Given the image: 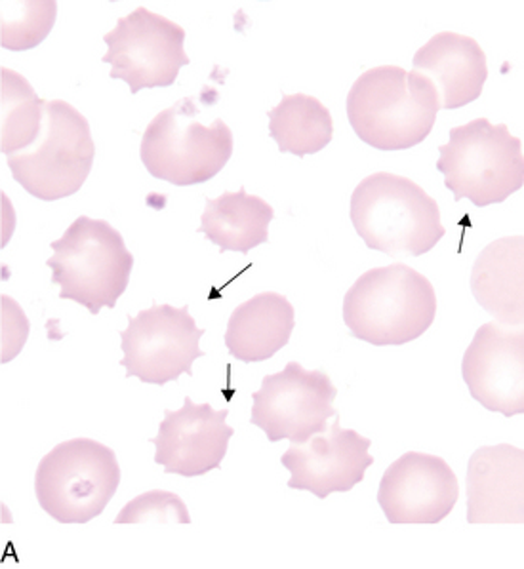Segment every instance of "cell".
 <instances>
[{"mask_svg": "<svg viewBox=\"0 0 524 569\" xmlns=\"http://www.w3.org/2000/svg\"><path fill=\"white\" fill-rule=\"evenodd\" d=\"M441 111L437 90L403 67H372L347 93V119L360 141L378 151H406L427 140Z\"/></svg>", "mask_w": 524, "mask_h": 569, "instance_id": "6da1fadb", "label": "cell"}, {"mask_svg": "<svg viewBox=\"0 0 524 569\" xmlns=\"http://www.w3.org/2000/svg\"><path fill=\"white\" fill-rule=\"evenodd\" d=\"M352 221L370 250L389 258H419L443 240L437 200L397 173L376 172L363 179L352 194Z\"/></svg>", "mask_w": 524, "mask_h": 569, "instance_id": "7a4b0ae2", "label": "cell"}, {"mask_svg": "<svg viewBox=\"0 0 524 569\" xmlns=\"http://www.w3.org/2000/svg\"><path fill=\"white\" fill-rule=\"evenodd\" d=\"M435 317V288L405 263L366 271L344 298V322L353 338L374 347L411 343L432 328Z\"/></svg>", "mask_w": 524, "mask_h": 569, "instance_id": "3957f363", "label": "cell"}, {"mask_svg": "<svg viewBox=\"0 0 524 569\" xmlns=\"http://www.w3.org/2000/svg\"><path fill=\"white\" fill-rule=\"evenodd\" d=\"M47 266L60 299L87 307L92 315L115 309L130 284L134 256L115 227L103 219L80 216L61 239L53 240Z\"/></svg>", "mask_w": 524, "mask_h": 569, "instance_id": "277c9868", "label": "cell"}, {"mask_svg": "<svg viewBox=\"0 0 524 569\" xmlns=\"http://www.w3.org/2000/svg\"><path fill=\"white\" fill-rule=\"evenodd\" d=\"M438 172L454 200H472L477 208L500 204L524 186L523 141L507 124L475 119L451 130V140L438 147Z\"/></svg>", "mask_w": 524, "mask_h": 569, "instance_id": "5b68a950", "label": "cell"}, {"mask_svg": "<svg viewBox=\"0 0 524 569\" xmlns=\"http://www.w3.org/2000/svg\"><path fill=\"white\" fill-rule=\"evenodd\" d=\"M233 147L231 128L221 119L205 127L192 98H184L147 124L140 157L154 178L178 187L200 186L226 168Z\"/></svg>", "mask_w": 524, "mask_h": 569, "instance_id": "8992f818", "label": "cell"}, {"mask_svg": "<svg viewBox=\"0 0 524 569\" xmlns=\"http://www.w3.org/2000/svg\"><path fill=\"white\" fill-rule=\"evenodd\" d=\"M119 486L115 451L90 438L58 443L34 472L40 509L60 523H87L100 517Z\"/></svg>", "mask_w": 524, "mask_h": 569, "instance_id": "52a82bcc", "label": "cell"}, {"mask_svg": "<svg viewBox=\"0 0 524 569\" xmlns=\"http://www.w3.org/2000/svg\"><path fill=\"white\" fill-rule=\"evenodd\" d=\"M96 159L87 117L63 100L47 101L33 146L8 157L13 179L39 200L67 199L85 186Z\"/></svg>", "mask_w": 524, "mask_h": 569, "instance_id": "ba28073f", "label": "cell"}, {"mask_svg": "<svg viewBox=\"0 0 524 569\" xmlns=\"http://www.w3.org/2000/svg\"><path fill=\"white\" fill-rule=\"evenodd\" d=\"M186 37L176 21L138 7L103 37L107 53L101 61L111 66V79L125 80L132 93L172 87L179 69L191 63Z\"/></svg>", "mask_w": 524, "mask_h": 569, "instance_id": "9c48e42d", "label": "cell"}, {"mask_svg": "<svg viewBox=\"0 0 524 569\" xmlns=\"http://www.w3.org/2000/svg\"><path fill=\"white\" fill-rule=\"evenodd\" d=\"M200 330L189 307L154 303L136 317H128L127 330L120 331V349L128 378L141 383L167 385L184 373L192 376V362L205 357Z\"/></svg>", "mask_w": 524, "mask_h": 569, "instance_id": "30bf717a", "label": "cell"}, {"mask_svg": "<svg viewBox=\"0 0 524 569\" xmlns=\"http://www.w3.org/2000/svg\"><path fill=\"white\" fill-rule=\"evenodd\" d=\"M336 397L338 389L328 373L288 362L285 370L266 376L259 391L254 392L250 423L264 430L269 442L304 443L326 430L328 419L338 416Z\"/></svg>", "mask_w": 524, "mask_h": 569, "instance_id": "8fae6325", "label": "cell"}, {"mask_svg": "<svg viewBox=\"0 0 524 569\" xmlns=\"http://www.w3.org/2000/svg\"><path fill=\"white\" fill-rule=\"evenodd\" d=\"M459 483L443 457L408 451L385 470L378 503L387 522H443L458 503Z\"/></svg>", "mask_w": 524, "mask_h": 569, "instance_id": "7c38bea8", "label": "cell"}, {"mask_svg": "<svg viewBox=\"0 0 524 569\" xmlns=\"http://www.w3.org/2000/svg\"><path fill=\"white\" fill-rule=\"evenodd\" d=\"M462 378L485 410L505 418L524 413V331L481 326L462 358Z\"/></svg>", "mask_w": 524, "mask_h": 569, "instance_id": "4fadbf2b", "label": "cell"}, {"mask_svg": "<svg viewBox=\"0 0 524 569\" xmlns=\"http://www.w3.org/2000/svg\"><path fill=\"white\" fill-rule=\"evenodd\" d=\"M370 446V438L344 429L336 416V423L330 425L328 432L304 443H290L280 457L283 467L293 475L288 488L312 491L319 499L336 491H352L374 465Z\"/></svg>", "mask_w": 524, "mask_h": 569, "instance_id": "5bb4252c", "label": "cell"}, {"mask_svg": "<svg viewBox=\"0 0 524 569\" xmlns=\"http://www.w3.org/2000/svg\"><path fill=\"white\" fill-rule=\"evenodd\" d=\"M229 410H214L210 405H195L186 397L184 408L165 410L155 446V463L167 475L202 477L221 467L235 430L226 423Z\"/></svg>", "mask_w": 524, "mask_h": 569, "instance_id": "9a60e30c", "label": "cell"}, {"mask_svg": "<svg viewBox=\"0 0 524 569\" xmlns=\"http://www.w3.org/2000/svg\"><path fill=\"white\" fill-rule=\"evenodd\" d=\"M467 522H524V451L483 446L467 465Z\"/></svg>", "mask_w": 524, "mask_h": 569, "instance_id": "2e32d148", "label": "cell"}, {"mask_svg": "<svg viewBox=\"0 0 524 569\" xmlns=\"http://www.w3.org/2000/svg\"><path fill=\"white\" fill-rule=\"evenodd\" d=\"M414 71L424 74L437 90L441 109L452 111L477 101L488 79L486 53L467 34L443 31L419 48Z\"/></svg>", "mask_w": 524, "mask_h": 569, "instance_id": "e0dca14e", "label": "cell"}, {"mask_svg": "<svg viewBox=\"0 0 524 569\" xmlns=\"http://www.w3.org/2000/svg\"><path fill=\"white\" fill-rule=\"evenodd\" d=\"M294 326L293 303L277 291H264L231 312L226 330L227 352L246 365L266 362L288 345Z\"/></svg>", "mask_w": 524, "mask_h": 569, "instance_id": "ac0fdd59", "label": "cell"}, {"mask_svg": "<svg viewBox=\"0 0 524 569\" xmlns=\"http://www.w3.org/2000/svg\"><path fill=\"white\" fill-rule=\"evenodd\" d=\"M523 237H505L486 246L473 266V296L498 325L523 326Z\"/></svg>", "mask_w": 524, "mask_h": 569, "instance_id": "d6986e66", "label": "cell"}, {"mask_svg": "<svg viewBox=\"0 0 524 569\" xmlns=\"http://www.w3.org/2000/svg\"><path fill=\"white\" fill-rule=\"evenodd\" d=\"M275 210L266 200L248 194L245 187L226 191L218 199H206L199 232L219 246V252L248 253L269 242V226Z\"/></svg>", "mask_w": 524, "mask_h": 569, "instance_id": "ffe728a7", "label": "cell"}, {"mask_svg": "<svg viewBox=\"0 0 524 569\" xmlns=\"http://www.w3.org/2000/svg\"><path fill=\"white\" fill-rule=\"evenodd\" d=\"M269 136L280 152L307 157L323 151L334 136L333 114L325 103L307 93H285L267 113Z\"/></svg>", "mask_w": 524, "mask_h": 569, "instance_id": "44dd1931", "label": "cell"}, {"mask_svg": "<svg viewBox=\"0 0 524 569\" xmlns=\"http://www.w3.org/2000/svg\"><path fill=\"white\" fill-rule=\"evenodd\" d=\"M2 141L4 154H16L33 146L42 130L47 101L40 100L33 87L8 67H2Z\"/></svg>", "mask_w": 524, "mask_h": 569, "instance_id": "7402d4cb", "label": "cell"}, {"mask_svg": "<svg viewBox=\"0 0 524 569\" xmlns=\"http://www.w3.org/2000/svg\"><path fill=\"white\" fill-rule=\"evenodd\" d=\"M18 8L20 13H13L2 4V47L13 52L39 47L58 13L56 2H18Z\"/></svg>", "mask_w": 524, "mask_h": 569, "instance_id": "603a6c76", "label": "cell"}, {"mask_svg": "<svg viewBox=\"0 0 524 569\" xmlns=\"http://www.w3.org/2000/svg\"><path fill=\"white\" fill-rule=\"evenodd\" d=\"M115 523H191L181 497L172 491L151 490L120 509Z\"/></svg>", "mask_w": 524, "mask_h": 569, "instance_id": "cb8c5ba5", "label": "cell"}]
</instances>
